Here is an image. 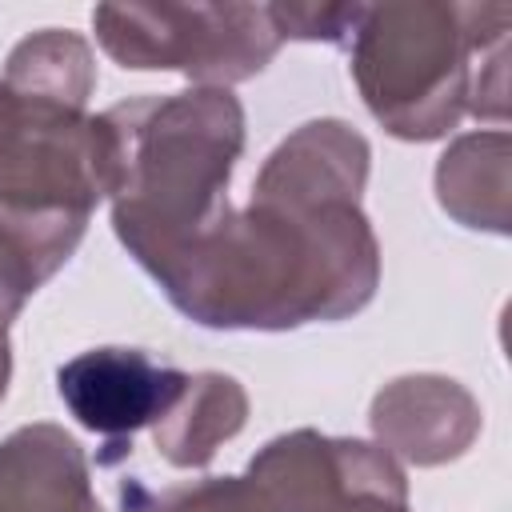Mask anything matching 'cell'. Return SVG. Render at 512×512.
<instances>
[{"label":"cell","instance_id":"6da1fadb","mask_svg":"<svg viewBox=\"0 0 512 512\" xmlns=\"http://www.w3.org/2000/svg\"><path fill=\"white\" fill-rule=\"evenodd\" d=\"M144 272L200 328L288 332L348 320L380 288V240L360 204L224 208Z\"/></svg>","mask_w":512,"mask_h":512},{"label":"cell","instance_id":"7a4b0ae2","mask_svg":"<svg viewBox=\"0 0 512 512\" xmlns=\"http://www.w3.org/2000/svg\"><path fill=\"white\" fill-rule=\"evenodd\" d=\"M508 28V4H364L348 36L352 84L396 140H440L460 116L504 128Z\"/></svg>","mask_w":512,"mask_h":512},{"label":"cell","instance_id":"3957f363","mask_svg":"<svg viewBox=\"0 0 512 512\" xmlns=\"http://www.w3.org/2000/svg\"><path fill=\"white\" fill-rule=\"evenodd\" d=\"M100 124L112 232L140 268L228 208V180L244 152V104L228 88L120 100L100 112Z\"/></svg>","mask_w":512,"mask_h":512},{"label":"cell","instance_id":"277c9868","mask_svg":"<svg viewBox=\"0 0 512 512\" xmlns=\"http://www.w3.org/2000/svg\"><path fill=\"white\" fill-rule=\"evenodd\" d=\"M100 200H108L100 116L28 100L0 80V236L52 280Z\"/></svg>","mask_w":512,"mask_h":512},{"label":"cell","instance_id":"5b68a950","mask_svg":"<svg viewBox=\"0 0 512 512\" xmlns=\"http://www.w3.org/2000/svg\"><path fill=\"white\" fill-rule=\"evenodd\" d=\"M92 32L128 72H180L192 88H232L280 52L268 4H96Z\"/></svg>","mask_w":512,"mask_h":512},{"label":"cell","instance_id":"8992f818","mask_svg":"<svg viewBox=\"0 0 512 512\" xmlns=\"http://www.w3.org/2000/svg\"><path fill=\"white\" fill-rule=\"evenodd\" d=\"M272 512H340L356 496L408 500L404 464L380 444L292 428L272 436L244 472Z\"/></svg>","mask_w":512,"mask_h":512},{"label":"cell","instance_id":"52a82bcc","mask_svg":"<svg viewBox=\"0 0 512 512\" xmlns=\"http://www.w3.org/2000/svg\"><path fill=\"white\" fill-rule=\"evenodd\" d=\"M180 368L160 364L144 348H88L76 352L56 368V396L64 400L68 416L104 440V464L132 452V436L152 428L176 392L184 388Z\"/></svg>","mask_w":512,"mask_h":512},{"label":"cell","instance_id":"ba28073f","mask_svg":"<svg viewBox=\"0 0 512 512\" xmlns=\"http://www.w3.org/2000/svg\"><path fill=\"white\" fill-rule=\"evenodd\" d=\"M368 424L376 444L396 464L440 468L476 444L484 412L460 380L440 372H408L372 396Z\"/></svg>","mask_w":512,"mask_h":512},{"label":"cell","instance_id":"9c48e42d","mask_svg":"<svg viewBox=\"0 0 512 512\" xmlns=\"http://www.w3.org/2000/svg\"><path fill=\"white\" fill-rule=\"evenodd\" d=\"M372 148L368 140L336 120L320 116L292 128L260 164L252 200L284 208H324V204H360L368 184Z\"/></svg>","mask_w":512,"mask_h":512},{"label":"cell","instance_id":"30bf717a","mask_svg":"<svg viewBox=\"0 0 512 512\" xmlns=\"http://www.w3.org/2000/svg\"><path fill=\"white\" fill-rule=\"evenodd\" d=\"M0 512H104L72 432L36 420L0 440Z\"/></svg>","mask_w":512,"mask_h":512},{"label":"cell","instance_id":"8fae6325","mask_svg":"<svg viewBox=\"0 0 512 512\" xmlns=\"http://www.w3.org/2000/svg\"><path fill=\"white\" fill-rule=\"evenodd\" d=\"M436 204L464 228L508 236L512 228V136L480 128L456 136L436 160Z\"/></svg>","mask_w":512,"mask_h":512},{"label":"cell","instance_id":"7c38bea8","mask_svg":"<svg viewBox=\"0 0 512 512\" xmlns=\"http://www.w3.org/2000/svg\"><path fill=\"white\" fill-rule=\"evenodd\" d=\"M248 392L228 372H188L168 412L152 424L156 456L180 472L208 468L212 456L244 428Z\"/></svg>","mask_w":512,"mask_h":512},{"label":"cell","instance_id":"4fadbf2b","mask_svg":"<svg viewBox=\"0 0 512 512\" xmlns=\"http://www.w3.org/2000/svg\"><path fill=\"white\" fill-rule=\"evenodd\" d=\"M4 84L28 100L60 104L72 112L88 108L96 88V56L72 28H40L24 36L4 60Z\"/></svg>","mask_w":512,"mask_h":512},{"label":"cell","instance_id":"5bb4252c","mask_svg":"<svg viewBox=\"0 0 512 512\" xmlns=\"http://www.w3.org/2000/svg\"><path fill=\"white\" fill-rule=\"evenodd\" d=\"M116 496L124 512H272L248 476H208L160 492L124 476Z\"/></svg>","mask_w":512,"mask_h":512},{"label":"cell","instance_id":"9a60e30c","mask_svg":"<svg viewBox=\"0 0 512 512\" xmlns=\"http://www.w3.org/2000/svg\"><path fill=\"white\" fill-rule=\"evenodd\" d=\"M364 4H268L280 40H324L348 44Z\"/></svg>","mask_w":512,"mask_h":512},{"label":"cell","instance_id":"2e32d148","mask_svg":"<svg viewBox=\"0 0 512 512\" xmlns=\"http://www.w3.org/2000/svg\"><path fill=\"white\" fill-rule=\"evenodd\" d=\"M44 284L48 280L36 272V264L8 236H0V332H8V324L20 316L28 296L36 288H44Z\"/></svg>","mask_w":512,"mask_h":512},{"label":"cell","instance_id":"e0dca14e","mask_svg":"<svg viewBox=\"0 0 512 512\" xmlns=\"http://www.w3.org/2000/svg\"><path fill=\"white\" fill-rule=\"evenodd\" d=\"M340 512H408V500H384V496H356Z\"/></svg>","mask_w":512,"mask_h":512},{"label":"cell","instance_id":"ac0fdd59","mask_svg":"<svg viewBox=\"0 0 512 512\" xmlns=\"http://www.w3.org/2000/svg\"><path fill=\"white\" fill-rule=\"evenodd\" d=\"M8 380H12V340L8 332H0V400L8 392Z\"/></svg>","mask_w":512,"mask_h":512}]
</instances>
